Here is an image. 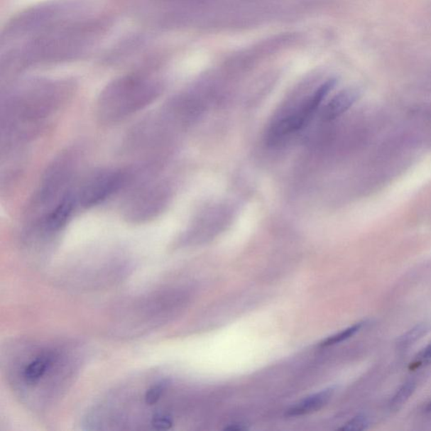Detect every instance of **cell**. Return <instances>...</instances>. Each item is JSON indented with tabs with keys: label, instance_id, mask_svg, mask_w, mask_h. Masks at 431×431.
Here are the masks:
<instances>
[{
	"label": "cell",
	"instance_id": "cell-10",
	"mask_svg": "<svg viewBox=\"0 0 431 431\" xmlns=\"http://www.w3.org/2000/svg\"><path fill=\"white\" fill-rule=\"evenodd\" d=\"M334 393V388H329L323 391L312 394L296 405L288 408L285 415L287 417H298L312 414L321 410L328 405Z\"/></svg>",
	"mask_w": 431,
	"mask_h": 431
},
{
	"label": "cell",
	"instance_id": "cell-1",
	"mask_svg": "<svg viewBox=\"0 0 431 431\" xmlns=\"http://www.w3.org/2000/svg\"><path fill=\"white\" fill-rule=\"evenodd\" d=\"M10 351L6 369L13 389L26 405L38 410L62 397L81 363L76 348L67 344L18 343Z\"/></svg>",
	"mask_w": 431,
	"mask_h": 431
},
{
	"label": "cell",
	"instance_id": "cell-8",
	"mask_svg": "<svg viewBox=\"0 0 431 431\" xmlns=\"http://www.w3.org/2000/svg\"><path fill=\"white\" fill-rule=\"evenodd\" d=\"M133 172L124 169H99L89 175L74 187L77 207L88 209L99 205L112 195L126 187Z\"/></svg>",
	"mask_w": 431,
	"mask_h": 431
},
{
	"label": "cell",
	"instance_id": "cell-13",
	"mask_svg": "<svg viewBox=\"0 0 431 431\" xmlns=\"http://www.w3.org/2000/svg\"><path fill=\"white\" fill-rule=\"evenodd\" d=\"M416 383L414 381H408L399 388L390 399L388 405L390 410L398 411L408 401L415 392Z\"/></svg>",
	"mask_w": 431,
	"mask_h": 431
},
{
	"label": "cell",
	"instance_id": "cell-16",
	"mask_svg": "<svg viewBox=\"0 0 431 431\" xmlns=\"http://www.w3.org/2000/svg\"><path fill=\"white\" fill-rule=\"evenodd\" d=\"M430 364H431V343L416 356L415 361L410 364V369L415 370Z\"/></svg>",
	"mask_w": 431,
	"mask_h": 431
},
{
	"label": "cell",
	"instance_id": "cell-17",
	"mask_svg": "<svg viewBox=\"0 0 431 431\" xmlns=\"http://www.w3.org/2000/svg\"><path fill=\"white\" fill-rule=\"evenodd\" d=\"M225 430H230V431H243V430H248V427L246 425H244L243 424H233V425H229V426H227V427L224 428Z\"/></svg>",
	"mask_w": 431,
	"mask_h": 431
},
{
	"label": "cell",
	"instance_id": "cell-15",
	"mask_svg": "<svg viewBox=\"0 0 431 431\" xmlns=\"http://www.w3.org/2000/svg\"><path fill=\"white\" fill-rule=\"evenodd\" d=\"M370 421L369 417L364 415H359L354 417L353 419L349 420L347 424H344L343 427L339 428L340 430L344 431H361L369 428Z\"/></svg>",
	"mask_w": 431,
	"mask_h": 431
},
{
	"label": "cell",
	"instance_id": "cell-6",
	"mask_svg": "<svg viewBox=\"0 0 431 431\" xmlns=\"http://www.w3.org/2000/svg\"><path fill=\"white\" fill-rule=\"evenodd\" d=\"M78 160V153L67 151L50 163L33 200L34 221L51 209L72 188Z\"/></svg>",
	"mask_w": 431,
	"mask_h": 431
},
{
	"label": "cell",
	"instance_id": "cell-11",
	"mask_svg": "<svg viewBox=\"0 0 431 431\" xmlns=\"http://www.w3.org/2000/svg\"><path fill=\"white\" fill-rule=\"evenodd\" d=\"M360 97V92L357 89L349 88L342 90L327 104L322 112V118L324 121H332L347 111Z\"/></svg>",
	"mask_w": 431,
	"mask_h": 431
},
{
	"label": "cell",
	"instance_id": "cell-12",
	"mask_svg": "<svg viewBox=\"0 0 431 431\" xmlns=\"http://www.w3.org/2000/svg\"><path fill=\"white\" fill-rule=\"evenodd\" d=\"M430 330V322L424 321L417 324L398 339L396 344L398 350L401 351L408 350V348L414 346L416 342L425 337Z\"/></svg>",
	"mask_w": 431,
	"mask_h": 431
},
{
	"label": "cell",
	"instance_id": "cell-5",
	"mask_svg": "<svg viewBox=\"0 0 431 431\" xmlns=\"http://www.w3.org/2000/svg\"><path fill=\"white\" fill-rule=\"evenodd\" d=\"M84 0H50L26 9L8 22L1 35V48L11 46L54 26L86 16Z\"/></svg>",
	"mask_w": 431,
	"mask_h": 431
},
{
	"label": "cell",
	"instance_id": "cell-18",
	"mask_svg": "<svg viewBox=\"0 0 431 431\" xmlns=\"http://www.w3.org/2000/svg\"><path fill=\"white\" fill-rule=\"evenodd\" d=\"M426 412L431 413V402H430L427 407H426Z\"/></svg>",
	"mask_w": 431,
	"mask_h": 431
},
{
	"label": "cell",
	"instance_id": "cell-2",
	"mask_svg": "<svg viewBox=\"0 0 431 431\" xmlns=\"http://www.w3.org/2000/svg\"><path fill=\"white\" fill-rule=\"evenodd\" d=\"M69 80L33 78L13 83L0 104L2 148L33 138L74 94Z\"/></svg>",
	"mask_w": 431,
	"mask_h": 431
},
{
	"label": "cell",
	"instance_id": "cell-4",
	"mask_svg": "<svg viewBox=\"0 0 431 431\" xmlns=\"http://www.w3.org/2000/svg\"><path fill=\"white\" fill-rule=\"evenodd\" d=\"M162 80L151 72H135L119 77L103 89L97 115L101 124H116L143 110L160 97Z\"/></svg>",
	"mask_w": 431,
	"mask_h": 431
},
{
	"label": "cell",
	"instance_id": "cell-14",
	"mask_svg": "<svg viewBox=\"0 0 431 431\" xmlns=\"http://www.w3.org/2000/svg\"><path fill=\"white\" fill-rule=\"evenodd\" d=\"M364 323L363 322H360V323L355 324L349 328L344 329L342 332H339L337 334L332 335L329 338H327L324 340L323 342L320 344L321 347H328L331 346H334V344H337L344 342V340H347L358 332L362 329Z\"/></svg>",
	"mask_w": 431,
	"mask_h": 431
},
{
	"label": "cell",
	"instance_id": "cell-7",
	"mask_svg": "<svg viewBox=\"0 0 431 431\" xmlns=\"http://www.w3.org/2000/svg\"><path fill=\"white\" fill-rule=\"evenodd\" d=\"M169 190L165 182L148 172L147 178L140 179L126 197L122 214L133 224H143L156 219L166 206Z\"/></svg>",
	"mask_w": 431,
	"mask_h": 431
},
{
	"label": "cell",
	"instance_id": "cell-9",
	"mask_svg": "<svg viewBox=\"0 0 431 431\" xmlns=\"http://www.w3.org/2000/svg\"><path fill=\"white\" fill-rule=\"evenodd\" d=\"M335 85H337L335 80L324 82L296 110L276 121L269 131L271 142H278L280 139L302 129L319 110L322 102L324 101L327 95L335 87Z\"/></svg>",
	"mask_w": 431,
	"mask_h": 431
},
{
	"label": "cell",
	"instance_id": "cell-3",
	"mask_svg": "<svg viewBox=\"0 0 431 431\" xmlns=\"http://www.w3.org/2000/svg\"><path fill=\"white\" fill-rule=\"evenodd\" d=\"M108 26L106 20L84 16L1 48V76L87 55L105 36Z\"/></svg>",
	"mask_w": 431,
	"mask_h": 431
}]
</instances>
